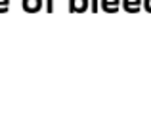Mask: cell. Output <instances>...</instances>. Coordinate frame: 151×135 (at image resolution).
I'll return each mask as SVG.
<instances>
[{
    "label": "cell",
    "instance_id": "5",
    "mask_svg": "<svg viewBox=\"0 0 151 135\" xmlns=\"http://www.w3.org/2000/svg\"><path fill=\"white\" fill-rule=\"evenodd\" d=\"M8 10V0H0V11H6Z\"/></svg>",
    "mask_w": 151,
    "mask_h": 135
},
{
    "label": "cell",
    "instance_id": "3",
    "mask_svg": "<svg viewBox=\"0 0 151 135\" xmlns=\"http://www.w3.org/2000/svg\"><path fill=\"white\" fill-rule=\"evenodd\" d=\"M101 4H103V10H107V11L119 10V0H101Z\"/></svg>",
    "mask_w": 151,
    "mask_h": 135
},
{
    "label": "cell",
    "instance_id": "1",
    "mask_svg": "<svg viewBox=\"0 0 151 135\" xmlns=\"http://www.w3.org/2000/svg\"><path fill=\"white\" fill-rule=\"evenodd\" d=\"M23 8L27 11H37L42 8V0H23Z\"/></svg>",
    "mask_w": 151,
    "mask_h": 135
},
{
    "label": "cell",
    "instance_id": "4",
    "mask_svg": "<svg viewBox=\"0 0 151 135\" xmlns=\"http://www.w3.org/2000/svg\"><path fill=\"white\" fill-rule=\"evenodd\" d=\"M73 4H75V10H78V11L86 8V0H75Z\"/></svg>",
    "mask_w": 151,
    "mask_h": 135
},
{
    "label": "cell",
    "instance_id": "2",
    "mask_svg": "<svg viewBox=\"0 0 151 135\" xmlns=\"http://www.w3.org/2000/svg\"><path fill=\"white\" fill-rule=\"evenodd\" d=\"M122 6L128 11H138L140 10V0H122Z\"/></svg>",
    "mask_w": 151,
    "mask_h": 135
}]
</instances>
